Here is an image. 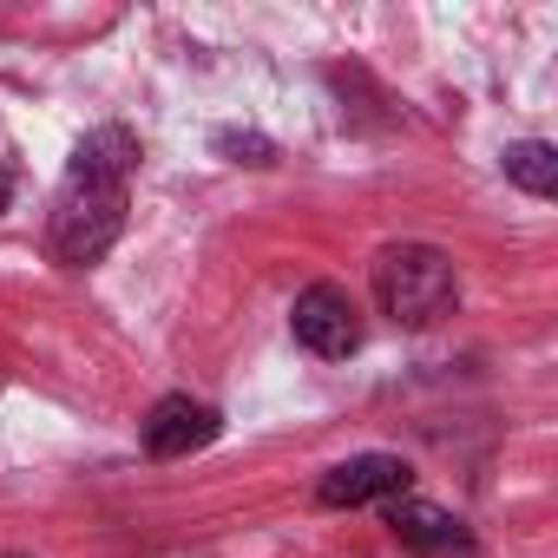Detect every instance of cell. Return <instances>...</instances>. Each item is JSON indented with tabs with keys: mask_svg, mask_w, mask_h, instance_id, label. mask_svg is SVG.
<instances>
[{
	"mask_svg": "<svg viewBox=\"0 0 558 558\" xmlns=\"http://www.w3.org/2000/svg\"><path fill=\"white\" fill-rule=\"evenodd\" d=\"M290 329H296V342H303L310 355H323V362H342V355L362 349V316H355L349 290H336V283H310V290L296 296V310H290Z\"/></svg>",
	"mask_w": 558,
	"mask_h": 558,
	"instance_id": "cell-3",
	"label": "cell"
},
{
	"mask_svg": "<svg viewBox=\"0 0 558 558\" xmlns=\"http://www.w3.org/2000/svg\"><path fill=\"white\" fill-rule=\"evenodd\" d=\"M0 197H8V178H0Z\"/></svg>",
	"mask_w": 558,
	"mask_h": 558,
	"instance_id": "cell-9",
	"label": "cell"
},
{
	"mask_svg": "<svg viewBox=\"0 0 558 558\" xmlns=\"http://www.w3.org/2000/svg\"><path fill=\"white\" fill-rule=\"evenodd\" d=\"M414 486V466L401 453H355V460H336L316 486L323 506H388Z\"/></svg>",
	"mask_w": 558,
	"mask_h": 558,
	"instance_id": "cell-4",
	"label": "cell"
},
{
	"mask_svg": "<svg viewBox=\"0 0 558 558\" xmlns=\"http://www.w3.org/2000/svg\"><path fill=\"white\" fill-rule=\"evenodd\" d=\"M506 178L532 197H558V151L545 138H525V145H506Z\"/></svg>",
	"mask_w": 558,
	"mask_h": 558,
	"instance_id": "cell-7",
	"label": "cell"
},
{
	"mask_svg": "<svg viewBox=\"0 0 558 558\" xmlns=\"http://www.w3.org/2000/svg\"><path fill=\"white\" fill-rule=\"evenodd\" d=\"M132 171H138V138L125 125H99L80 138L66 184L53 197V223H47V250L66 269L99 263L119 230H125V204H132Z\"/></svg>",
	"mask_w": 558,
	"mask_h": 558,
	"instance_id": "cell-1",
	"label": "cell"
},
{
	"mask_svg": "<svg viewBox=\"0 0 558 558\" xmlns=\"http://www.w3.org/2000/svg\"><path fill=\"white\" fill-rule=\"evenodd\" d=\"M217 434H223V414L210 401H191V395H165L145 414V453L151 460H184V453L210 447Z\"/></svg>",
	"mask_w": 558,
	"mask_h": 558,
	"instance_id": "cell-6",
	"label": "cell"
},
{
	"mask_svg": "<svg viewBox=\"0 0 558 558\" xmlns=\"http://www.w3.org/2000/svg\"><path fill=\"white\" fill-rule=\"evenodd\" d=\"M375 303L401 329H427V323L453 316V303H460L453 256L434 243H388L375 256Z\"/></svg>",
	"mask_w": 558,
	"mask_h": 558,
	"instance_id": "cell-2",
	"label": "cell"
},
{
	"mask_svg": "<svg viewBox=\"0 0 558 558\" xmlns=\"http://www.w3.org/2000/svg\"><path fill=\"white\" fill-rule=\"evenodd\" d=\"M388 532H395L401 551H414V558H480L473 532H466L447 506H427V499H414V493L388 499Z\"/></svg>",
	"mask_w": 558,
	"mask_h": 558,
	"instance_id": "cell-5",
	"label": "cell"
},
{
	"mask_svg": "<svg viewBox=\"0 0 558 558\" xmlns=\"http://www.w3.org/2000/svg\"><path fill=\"white\" fill-rule=\"evenodd\" d=\"M217 151H250L243 165H269V158H276V151H269L263 138H250V132H217Z\"/></svg>",
	"mask_w": 558,
	"mask_h": 558,
	"instance_id": "cell-8",
	"label": "cell"
}]
</instances>
